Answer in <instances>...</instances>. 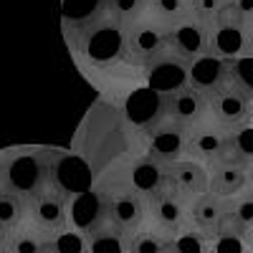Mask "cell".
Returning a JSON list of instances; mask_svg holds the SVG:
<instances>
[{
  "label": "cell",
  "instance_id": "6da1fadb",
  "mask_svg": "<svg viewBox=\"0 0 253 253\" xmlns=\"http://www.w3.org/2000/svg\"><path fill=\"white\" fill-rule=\"evenodd\" d=\"M99 208L122 233L124 238L134 233V230L144 228L147 223V205H144V195L134 187L126 190H117V193H101L99 195Z\"/></svg>",
  "mask_w": 253,
  "mask_h": 253
},
{
  "label": "cell",
  "instance_id": "7a4b0ae2",
  "mask_svg": "<svg viewBox=\"0 0 253 253\" xmlns=\"http://www.w3.org/2000/svg\"><path fill=\"white\" fill-rule=\"evenodd\" d=\"M233 208V200L228 198H218L213 193H203L198 198H193L187 213H190V228L203 233L210 243L215 241V230L220 225V220L225 218V213Z\"/></svg>",
  "mask_w": 253,
  "mask_h": 253
},
{
  "label": "cell",
  "instance_id": "3957f363",
  "mask_svg": "<svg viewBox=\"0 0 253 253\" xmlns=\"http://www.w3.org/2000/svg\"><path fill=\"white\" fill-rule=\"evenodd\" d=\"M160 170L170 177V182L180 190L185 198H198L203 193H208V182H210V172L208 167L198 160H190V157H180L177 162L160 167Z\"/></svg>",
  "mask_w": 253,
  "mask_h": 253
},
{
  "label": "cell",
  "instance_id": "277c9868",
  "mask_svg": "<svg viewBox=\"0 0 253 253\" xmlns=\"http://www.w3.org/2000/svg\"><path fill=\"white\" fill-rule=\"evenodd\" d=\"M51 238L53 236H48L46 230H41L33 220L23 215V220L5 233V253H43Z\"/></svg>",
  "mask_w": 253,
  "mask_h": 253
},
{
  "label": "cell",
  "instance_id": "5b68a950",
  "mask_svg": "<svg viewBox=\"0 0 253 253\" xmlns=\"http://www.w3.org/2000/svg\"><path fill=\"white\" fill-rule=\"evenodd\" d=\"M210 182H208V193H213L218 198H228L233 200L236 195H241L243 190H248L251 185V170L248 167H210Z\"/></svg>",
  "mask_w": 253,
  "mask_h": 253
},
{
  "label": "cell",
  "instance_id": "8992f818",
  "mask_svg": "<svg viewBox=\"0 0 253 253\" xmlns=\"http://www.w3.org/2000/svg\"><path fill=\"white\" fill-rule=\"evenodd\" d=\"M170 241L172 236L157 228H139L124 238V253H162Z\"/></svg>",
  "mask_w": 253,
  "mask_h": 253
},
{
  "label": "cell",
  "instance_id": "52a82bcc",
  "mask_svg": "<svg viewBox=\"0 0 253 253\" xmlns=\"http://www.w3.org/2000/svg\"><path fill=\"white\" fill-rule=\"evenodd\" d=\"M26 215V200L18 193H10V190H0V230H8L20 223Z\"/></svg>",
  "mask_w": 253,
  "mask_h": 253
},
{
  "label": "cell",
  "instance_id": "ba28073f",
  "mask_svg": "<svg viewBox=\"0 0 253 253\" xmlns=\"http://www.w3.org/2000/svg\"><path fill=\"white\" fill-rule=\"evenodd\" d=\"M233 210H236V215L241 218V223L253 233V187L243 190V193L233 200Z\"/></svg>",
  "mask_w": 253,
  "mask_h": 253
},
{
  "label": "cell",
  "instance_id": "9c48e42d",
  "mask_svg": "<svg viewBox=\"0 0 253 253\" xmlns=\"http://www.w3.org/2000/svg\"><path fill=\"white\" fill-rule=\"evenodd\" d=\"M210 253H248V243L243 238H215Z\"/></svg>",
  "mask_w": 253,
  "mask_h": 253
},
{
  "label": "cell",
  "instance_id": "30bf717a",
  "mask_svg": "<svg viewBox=\"0 0 253 253\" xmlns=\"http://www.w3.org/2000/svg\"><path fill=\"white\" fill-rule=\"evenodd\" d=\"M0 253H5V230H0Z\"/></svg>",
  "mask_w": 253,
  "mask_h": 253
},
{
  "label": "cell",
  "instance_id": "8fae6325",
  "mask_svg": "<svg viewBox=\"0 0 253 253\" xmlns=\"http://www.w3.org/2000/svg\"><path fill=\"white\" fill-rule=\"evenodd\" d=\"M246 243H248V253H253V233L248 236V241H246Z\"/></svg>",
  "mask_w": 253,
  "mask_h": 253
},
{
  "label": "cell",
  "instance_id": "7c38bea8",
  "mask_svg": "<svg viewBox=\"0 0 253 253\" xmlns=\"http://www.w3.org/2000/svg\"><path fill=\"white\" fill-rule=\"evenodd\" d=\"M251 182H253V167H251Z\"/></svg>",
  "mask_w": 253,
  "mask_h": 253
}]
</instances>
